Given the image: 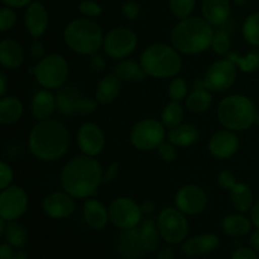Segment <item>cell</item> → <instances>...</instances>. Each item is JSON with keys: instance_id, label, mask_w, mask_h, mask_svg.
<instances>
[{"instance_id": "53", "label": "cell", "mask_w": 259, "mask_h": 259, "mask_svg": "<svg viewBox=\"0 0 259 259\" xmlns=\"http://www.w3.org/2000/svg\"><path fill=\"white\" fill-rule=\"evenodd\" d=\"M156 259H175L174 249H172L171 247H168V245H167V247H163L158 252Z\"/></svg>"}, {"instance_id": "44", "label": "cell", "mask_w": 259, "mask_h": 259, "mask_svg": "<svg viewBox=\"0 0 259 259\" xmlns=\"http://www.w3.org/2000/svg\"><path fill=\"white\" fill-rule=\"evenodd\" d=\"M13 179H14V174H13L12 167L5 163L4 161L0 162V187H2V190L10 186Z\"/></svg>"}, {"instance_id": "55", "label": "cell", "mask_w": 259, "mask_h": 259, "mask_svg": "<svg viewBox=\"0 0 259 259\" xmlns=\"http://www.w3.org/2000/svg\"><path fill=\"white\" fill-rule=\"evenodd\" d=\"M249 244L250 248H253L255 252H259V228H257V229L250 234Z\"/></svg>"}, {"instance_id": "14", "label": "cell", "mask_w": 259, "mask_h": 259, "mask_svg": "<svg viewBox=\"0 0 259 259\" xmlns=\"http://www.w3.org/2000/svg\"><path fill=\"white\" fill-rule=\"evenodd\" d=\"M237 78V66L227 58L212 63L205 73V85L210 91L223 93L233 86Z\"/></svg>"}, {"instance_id": "37", "label": "cell", "mask_w": 259, "mask_h": 259, "mask_svg": "<svg viewBox=\"0 0 259 259\" xmlns=\"http://www.w3.org/2000/svg\"><path fill=\"white\" fill-rule=\"evenodd\" d=\"M243 37L249 45L259 46V13L250 14L244 20Z\"/></svg>"}, {"instance_id": "51", "label": "cell", "mask_w": 259, "mask_h": 259, "mask_svg": "<svg viewBox=\"0 0 259 259\" xmlns=\"http://www.w3.org/2000/svg\"><path fill=\"white\" fill-rule=\"evenodd\" d=\"M9 8H24L32 3V0H2Z\"/></svg>"}, {"instance_id": "39", "label": "cell", "mask_w": 259, "mask_h": 259, "mask_svg": "<svg viewBox=\"0 0 259 259\" xmlns=\"http://www.w3.org/2000/svg\"><path fill=\"white\" fill-rule=\"evenodd\" d=\"M189 85L182 77H176L168 85V98L175 101H181L187 98Z\"/></svg>"}, {"instance_id": "16", "label": "cell", "mask_w": 259, "mask_h": 259, "mask_svg": "<svg viewBox=\"0 0 259 259\" xmlns=\"http://www.w3.org/2000/svg\"><path fill=\"white\" fill-rule=\"evenodd\" d=\"M77 146L85 156L96 157L103 152L105 146V136L100 126L95 123H83L78 128L76 136Z\"/></svg>"}, {"instance_id": "41", "label": "cell", "mask_w": 259, "mask_h": 259, "mask_svg": "<svg viewBox=\"0 0 259 259\" xmlns=\"http://www.w3.org/2000/svg\"><path fill=\"white\" fill-rule=\"evenodd\" d=\"M17 23V14L13 8L5 7L0 9V30L8 32L12 29Z\"/></svg>"}, {"instance_id": "8", "label": "cell", "mask_w": 259, "mask_h": 259, "mask_svg": "<svg viewBox=\"0 0 259 259\" xmlns=\"http://www.w3.org/2000/svg\"><path fill=\"white\" fill-rule=\"evenodd\" d=\"M98 108V103L88 98L76 85L61 88L56 94V111L62 115H89Z\"/></svg>"}, {"instance_id": "21", "label": "cell", "mask_w": 259, "mask_h": 259, "mask_svg": "<svg viewBox=\"0 0 259 259\" xmlns=\"http://www.w3.org/2000/svg\"><path fill=\"white\" fill-rule=\"evenodd\" d=\"M219 237L215 234H200L190 238L182 244L181 250L189 257H200L211 253L219 247Z\"/></svg>"}, {"instance_id": "59", "label": "cell", "mask_w": 259, "mask_h": 259, "mask_svg": "<svg viewBox=\"0 0 259 259\" xmlns=\"http://www.w3.org/2000/svg\"><path fill=\"white\" fill-rule=\"evenodd\" d=\"M255 124H258L259 125V113L257 114V118H255Z\"/></svg>"}, {"instance_id": "15", "label": "cell", "mask_w": 259, "mask_h": 259, "mask_svg": "<svg viewBox=\"0 0 259 259\" xmlns=\"http://www.w3.org/2000/svg\"><path fill=\"white\" fill-rule=\"evenodd\" d=\"M176 207L186 215L201 214L207 206V195L197 185H186L177 191Z\"/></svg>"}, {"instance_id": "25", "label": "cell", "mask_w": 259, "mask_h": 259, "mask_svg": "<svg viewBox=\"0 0 259 259\" xmlns=\"http://www.w3.org/2000/svg\"><path fill=\"white\" fill-rule=\"evenodd\" d=\"M0 62L5 68L15 70L24 62V51L18 40L8 38L0 42Z\"/></svg>"}, {"instance_id": "2", "label": "cell", "mask_w": 259, "mask_h": 259, "mask_svg": "<svg viewBox=\"0 0 259 259\" xmlns=\"http://www.w3.org/2000/svg\"><path fill=\"white\" fill-rule=\"evenodd\" d=\"M28 147L35 158L43 162H55L67 152L70 133L61 121L55 119L38 121L30 131Z\"/></svg>"}, {"instance_id": "49", "label": "cell", "mask_w": 259, "mask_h": 259, "mask_svg": "<svg viewBox=\"0 0 259 259\" xmlns=\"http://www.w3.org/2000/svg\"><path fill=\"white\" fill-rule=\"evenodd\" d=\"M232 259H258L257 253L253 248H239L233 253Z\"/></svg>"}, {"instance_id": "40", "label": "cell", "mask_w": 259, "mask_h": 259, "mask_svg": "<svg viewBox=\"0 0 259 259\" xmlns=\"http://www.w3.org/2000/svg\"><path fill=\"white\" fill-rule=\"evenodd\" d=\"M232 47V39L230 35L225 30H219L215 32L214 38H212L211 48L217 55H227Z\"/></svg>"}, {"instance_id": "17", "label": "cell", "mask_w": 259, "mask_h": 259, "mask_svg": "<svg viewBox=\"0 0 259 259\" xmlns=\"http://www.w3.org/2000/svg\"><path fill=\"white\" fill-rule=\"evenodd\" d=\"M75 197L66 191H56L43 200V211L51 219H66L71 217L76 209Z\"/></svg>"}, {"instance_id": "3", "label": "cell", "mask_w": 259, "mask_h": 259, "mask_svg": "<svg viewBox=\"0 0 259 259\" xmlns=\"http://www.w3.org/2000/svg\"><path fill=\"white\" fill-rule=\"evenodd\" d=\"M214 29L201 17H187L181 19L171 33V43L180 53L199 55L211 48Z\"/></svg>"}, {"instance_id": "18", "label": "cell", "mask_w": 259, "mask_h": 259, "mask_svg": "<svg viewBox=\"0 0 259 259\" xmlns=\"http://www.w3.org/2000/svg\"><path fill=\"white\" fill-rule=\"evenodd\" d=\"M210 154L215 158L228 159L234 156L239 149V139L235 132L224 129L219 131L210 138L207 144Z\"/></svg>"}, {"instance_id": "48", "label": "cell", "mask_w": 259, "mask_h": 259, "mask_svg": "<svg viewBox=\"0 0 259 259\" xmlns=\"http://www.w3.org/2000/svg\"><path fill=\"white\" fill-rule=\"evenodd\" d=\"M29 52H30V56H32L34 60H38V61L42 60V58L45 57V45H43L42 40L35 38V39L33 40L32 45H30Z\"/></svg>"}, {"instance_id": "7", "label": "cell", "mask_w": 259, "mask_h": 259, "mask_svg": "<svg viewBox=\"0 0 259 259\" xmlns=\"http://www.w3.org/2000/svg\"><path fill=\"white\" fill-rule=\"evenodd\" d=\"M42 88L47 90L61 89L68 77V63L62 55L51 53L45 56L37 65L29 70Z\"/></svg>"}, {"instance_id": "31", "label": "cell", "mask_w": 259, "mask_h": 259, "mask_svg": "<svg viewBox=\"0 0 259 259\" xmlns=\"http://www.w3.org/2000/svg\"><path fill=\"white\" fill-rule=\"evenodd\" d=\"M24 106L22 101L15 96H4L0 100V123L4 125H10L20 120Z\"/></svg>"}, {"instance_id": "11", "label": "cell", "mask_w": 259, "mask_h": 259, "mask_svg": "<svg viewBox=\"0 0 259 259\" xmlns=\"http://www.w3.org/2000/svg\"><path fill=\"white\" fill-rule=\"evenodd\" d=\"M108 210L111 224L119 230L138 228L142 222L143 211L141 209V205L137 204L131 197H116L109 205Z\"/></svg>"}, {"instance_id": "4", "label": "cell", "mask_w": 259, "mask_h": 259, "mask_svg": "<svg viewBox=\"0 0 259 259\" xmlns=\"http://www.w3.org/2000/svg\"><path fill=\"white\" fill-rule=\"evenodd\" d=\"M139 62L147 76L153 78L174 77L182 67V58L179 51L166 43L148 46L142 53Z\"/></svg>"}, {"instance_id": "5", "label": "cell", "mask_w": 259, "mask_h": 259, "mask_svg": "<svg viewBox=\"0 0 259 259\" xmlns=\"http://www.w3.org/2000/svg\"><path fill=\"white\" fill-rule=\"evenodd\" d=\"M63 38L68 48L82 56L99 52L104 45L103 29L89 18H77L68 23L63 30Z\"/></svg>"}, {"instance_id": "23", "label": "cell", "mask_w": 259, "mask_h": 259, "mask_svg": "<svg viewBox=\"0 0 259 259\" xmlns=\"http://www.w3.org/2000/svg\"><path fill=\"white\" fill-rule=\"evenodd\" d=\"M30 111L37 121L51 119L56 111V95H53L47 89L37 91L32 99Z\"/></svg>"}, {"instance_id": "57", "label": "cell", "mask_w": 259, "mask_h": 259, "mask_svg": "<svg viewBox=\"0 0 259 259\" xmlns=\"http://www.w3.org/2000/svg\"><path fill=\"white\" fill-rule=\"evenodd\" d=\"M5 94H7V76L2 73L0 75V96L4 98Z\"/></svg>"}, {"instance_id": "20", "label": "cell", "mask_w": 259, "mask_h": 259, "mask_svg": "<svg viewBox=\"0 0 259 259\" xmlns=\"http://www.w3.org/2000/svg\"><path fill=\"white\" fill-rule=\"evenodd\" d=\"M116 248H118V253L120 254V257L125 259H138L146 254L141 242L138 228L120 230Z\"/></svg>"}, {"instance_id": "22", "label": "cell", "mask_w": 259, "mask_h": 259, "mask_svg": "<svg viewBox=\"0 0 259 259\" xmlns=\"http://www.w3.org/2000/svg\"><path fill=\"white\" fill-rule=\"evenodd\" d=\"M232 7L229 0H202V18L212 27L224 24L230 17Z\"/></svg>"}, {"instance_id": "33", "label": "cell", "mask_w": 259, "mask_h": 259, "mask_svg": "<svg viewBox=\"0 0 259 259\" xmlns=\"http://www.w3.org/2000/svg\"><path fill=\"white\" fill-rule=\"evenodd\" d=\"M212 104V96L209 89L200 88L195 89L186 98V108L190 113L201 114L210 109Z\"/></svg>"}, {"instance_id": "50", "label": "cell", "mask_w": 259, "mask_h": 259, "mask_svg": "<svg viewBox=\"0 0 259 259\" xmlns=\"http://www.w3.org/2000/svg\"><path fill=\"white\" fill-rule=\"evenodd\" d=\"M118 172H119V163L114 162V163H111L110 166H109V168L106 169L105 175L103 176L104 184H108V182L113 181V180L116 177V175H118Z\"/></svg>"}, {"instance_id": "47", "label": "cell", "mask_w": 259, "mask_h": 259, "mask_svg": "<svg viewBox=\"0 0 259 259\" xmlns=\"http://www.w3.org/2000/svg\"><path fill=\"white\" fill-rule=\"evenodd\" d=\"M121 10H123V14L126 19L134 20L141 13V7L136 2H128L123 5Z\"/></svg>"}, {"instance_id": "28", "label": "cell", "mask_w": 259, "mask_h": 259, "mask_svg": "<svg viewBox=\"0 0 259 259\" xmlns=\"http://www.w3.org/2000/svg\"><path fill=\"white\" fill-rule=\"evenodd\" d=\"M138 229L144 253L146 254H151V253L156 252L158 249L159 239H161V234H159L157 222L151 219L144 220V222H142L139 224Z\"/></svg>"}, {"instance_id": "6", "label": "cell", "mask_w": 259, "mask_h": 259, "mask_svg": "<svg viewBox=\"0 0 259 259\" xmlns=\"http://www.w3.org/2000/svg\"><path fill=\"white\" fill-rule=\"evenodd\" d=\"M218 119L225 129L244 132L255 123L257 109L254 103L245 95H229L218 105Z\"/></svg>"}, {"instance_id": "1", "label": "cell", "mask_w": 259, "mask_h": 259, "mask_svg": "<svg viewBox=\"0 0 259 259\" xmlns=\"http://www.w3.org/2000/svg\"><path fill=\"white\" fill-rule=\"evenodd\" d=\"M101 164L95 157L77 156L67 162L61 171L63 191L75 199H89L103 182Z\"/></svg>"}, {"instance_id": "9", "label": "cell", "mask_w": 259, "mask_h": 259, "mask_svg": "<svg viewBox=\"0 0 259 259\" xmlns=\"http://www.w3.org/2000/svg\"><path fill=\"white\" fill-rule=\"evenodd\" d=\"M161 238L169 245L180 244L189 234V222L186 214L177 207H166L157 218Z\"/></svg>"}, {"instance_id": "46", "label": "cell", "mask_w": 259, "mask_h": 259, "mask_svg": "<svg viewBox=\"0 0 259 259\" xmlns=\"http://www.w3.org/2000/svg\"><path fill=\"white\" fill-rule=\"evenodd\" d=\"M89 67L95 72H101L106 68V60L104 58V56L99 55L98 52L93 53L91 56H89Z\"/></svg>"}, {"instance_id": "52", "label": "cell", "mask_w": 259, "mask_h": 259, "mask_svg": "<svg viewBox=\"0 0 259 259\" xmlns=\"http://www.w3.org/2000/svg\"><path fill=\"white\" fill-rule=\"evenodd\" d=\"M13 254H14V252L12 249V245L8 244L7 242L3 243L2 247H0V259H12Z\"/></svg>"}, {"instance_id": "38", "label": "cell", "mask_w": 259, "mask_h": 259, "mask_svg": "<svg viewBox=\"0 0 259 259\" xmlns=\"http://www.w3.org/2000/svg\"><path fill=\"white\" fill-rule=\"evenodd\" d=\"M195 4L196 0H168L169 10L180 20L191 15Z\"/></svg>"}, {"instance_id": "35", "label": "cell", "mask_w": 259, "mask_h": 259, "mask_svg": "<svg viewBox=\"0 0 259 259\" xmlns=\"http://www.w3.org/2000/svg\"><path fill=\"white\" fill-rule=\"evenodd\" d=\"M162 123L167 129H172L175 126L182 124L184 120V108L180 104V101L171 100L162 111Z\"/></svg>"}, {"instance_id": "32", "label": "cell", "mask_w": 259, "mask_h": 259, "mask_svg": "<svg viewBox=\"0 0 259 259\" xmlns=\"http://www.w3.org/2000/svg\"><path fill=\"white\" fill-rule=\"evenodd\" d=\"M252 220L239 212V214L228 215L223 220V229L230 237H243L247 235L252 229Z\"/></svg>"}, {"instance_id": "34", "label": "cell", "mask_w": 259, "mask_h": 259, "mask_svg": "<svg viewBox=\"0 0 259 259\" xmlns=\"http://www.w3.org/2000/svg\"><path fill=\"white\" fill-rule=\"evenodd\" d=\"M5 242L15 248H23L28 242V232L25 227L17 220L14 222H8L5 232L3 234Z\"/></svg>"}, {"instance_id": "26", "label": "cell", "mask_w": 259, "mask_h": 259, "mask_svg": "<svg viewBox=\"0 0 259 259\" xmlns=\"http://www.w3.org/2000/svg\"><path fill=\"white\" fill-rule=\"evenodd\" d=\"M113 73L120 81L126 82H142L146 80L147 73L142 67L141 62L134 60H121L118 65L114 67Z\"/></svg>"}, {"instance_id": "24", "label": "cell", "mask_w": 259, "mask_h": 259, "mask_svg": "<svg viewBox=\"0 0 259 259\" xmlns=\"http://www.w3.org/2000/svg\"><path fill=\"white\" fill-rule=\"evenodd\" d=\"M83 219L86 224L94 230H101L106 227L109 219V210L99 200L89 197L83 204Z\"/></svg>"}, {"instance_id": "45", "label": "cell", "mask_w": 259, "mask_h": 259, "mask_svg": "<svg viewBox=\"0 0 259 259\" xmlns=\"http://www.w3.org/2000/svg\"><path fill=\"white\" fill-rule=\"evenodd\" d=\"M218 184L222 189L230 190L235 186L237 184V180H235V176L229 171H222L219 175H218Z\"/></svg>"}, {"instance_id": "19", "label": "cell", "mask_w": 259, "mask_h": 259, "mask_svg": "<svg viewBox=\"0 0 259 259\" xmlns=\"http://www.w3.org/2000/svg\"><path fill=\"white\" fill-rule=\"evenodd\" d=\"M27 32L33 38H40L46 33L50 23V17L45 5L40 2H32L27 7L24 14Z\"/></svg>"}, {"instance_id": "43", "label": "cell", "mask_w": 259, "mask_h": 259, "mask_svg": "<svg viewBox=\"0 0 259 259\" xmlns=\"http://www.w3.org/2000/svg\"><path fill=\"white\" fill-rule=\"evenodd\" d=\"M157 152H158V156L162 161L164 162H174L175 159L177 158V151L176 146L171 143V142H163L161 146L157 148Z\"/></svg>"}, {"instance_id": "27", "label": "cell", "mask_w": 259, "mask_h": 259, "mask_svg": "<svg viewBox=\"0 0 259 259\" xmlns=\"http://www.w3.org/2000/svg\"><path fill=\"white\" fill-rule=\"evenodd\" d=\"M121 90V81L114 73L101 78L96 88L95 98L100 104H110L119 96Z\"/></svg>"}, {"instance_id": "29", "label": "cell", "mask_w": 259, "mask_h": 259, "mask_svg": "<svg viewBox=\"0 0 259 259\" xmlns=\"http://www.w3.org/2000/svg\"><path fill=\"white\" fill-rule=\"evenodd\" d=\"M167 139L176 147H190L199 139V131L192 124H180L169 129Z\"/></svg>"}, {"instance_id": "36", "label": "cell", "mask_w": 259, "mask_h": 259, "mask_svg": "<svg viewBox=\"0 0 259 259\" xmlns=\"http://www.w3.org/2000/svg\"><path fill=\"white\" fill-rule=\"evenodd\" d=\"M228 58L244 73H253L259 68V53L257 52H250L245 56L230 53Z\"/></svg>"}, {"instance_id": "58", "label": "cell", "mask_w": 259, "mask_h": 259, "mask_svg": "<svg viewBox=\"0 0 259 259\" xmlns=\"http://www.w3.org/2000/svg\"><path fill=\"white\" fill-rule=\"evenodd\" d=\"M12 259H28V255L24 250H17V252H14V254H13Z\"/></svg>"}, {"instance_id": "42", "label": "cell", "mask_w": 259, "mask_h": 259, "mask_svg": "<svg viewBox=\"0 0 259 259\" xmlns=\"http://www.w3.org/2000/svg\"><path fill=\"white\" fill-rule=\"evenodd\" d=\"M78 12L82 15L88 18H94L99 17V15L103 13V8L101 5H99L98 3L94 2V0H83L80 5H78Z\"/></svg>"}, {"instance_id": "30", "label": "cell", "mask_w": 259, "mask_h": 259, "mask_svg": "<svg viewBox=\"0 0 259 259\" xmlns=\"http://www.w3.org/2000/svg\"><path fill=\"white\" fill-rule=\"evenodd\" d=\"M230 192V202H232L233 207L237 210L238 212L250 211V209L254 205L253 201V191L247 184L244 182H237L233 189L229 190Z\"/></svg>"}, {"instance_id": "12", "label": "cell", "mask_w": 259, "mask_h": 259, "mask_svg": "<svg viewBox=\"0 0 259 259\" xmlns=\"http://www.w3.org/2000/svg\"><path fill=\"white\" fill-rule=\"evenodd\" d=\"M138 45L136 33L129 28L119 27L111 29L104 37L103 48L106 55L113 60H125L128 58Z\"/></svg>"}, {"instance_id": "56", "label": "cell", "mask_w": 259, "mask_h": 259, "mask_svg": "<svg viewBox=\"0 0 259 259\" xmlns=\"http://www.w3.org/2000/svg\"><path fill=\"white\" fill-rule=\"evenodd\" d=\"M154 207H156V205H154L151 200H144L141 204V209L142 211H143V214H149V212L153 211Z\"/></svg>"}, {"instance_id": "54", "label": "cell", "mask_w": 259, "mask_h": 259, "mask_svg": "<svg viewBox=\"0 0 259 259\" xmlns=\"http://www.w3.org/2000/svg\"><path fill=\"white\" fill-rule=\"evenodd\" d=\"M250 220L255 228H259V200L254 202L253 207L250 209Z\"/></svg>"}, {"instance_id": "10", "label": "cell", "mask_w": 259, "mask_h": 259, "mask_svg": "<svg viewBox=\"0 0 259 259\" xmlns=\"http://www.w3.org/2000/svg\"><path fill=\"white\" fill-rule=\"evenodd\" d=\"M166 126L156 119H142L131 132V143L139 151L157 149L164 142Z\"/></svg>"}, {"instance_id": "13", "label": "cell", "mask_w": 259, "mask_h": 259, "mask_svg": "<svg viewBox=\"0 0 259 259\" xmlns=\"http://www.w3.org/2000/svg\"><path fill=\"white\" fill-rule=\"evenodd\" d=\"M28 209V195L22 187L10 185L0 194V218L14 222L22 218Z\"/></svg>"}]
</instances>
